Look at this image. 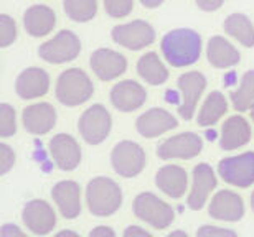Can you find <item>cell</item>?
I'll list each match as a JSON object with an SVG mask.
<instances>
[{
	"label": "cell",
	"mask_w": 254,
	"mask_h": 237,
	"mask_svg": "<svg viewBox=\"0 0 254 237\" xmlns=\"http://www.w3.org/2000/svg\"><path fill=\"white\" fill-rule=\"evenodd\" d=\"M58 236H76V233H73V231H62V233H58Z\"/></svg>",
	"instance_id": "cell-41"
},
{
	"label": "cell",
	"mask_w": 254,
	"mask_h": 237,
	"mask_svg": "<svg viewBox=\"0 0 254 237\" xmlns=\"http://www.w3.org/2000/svg\"><path fill=\"white\" fill-rule=\"evenodd\" d=\"M218 173L226 183L238 188H248L254 185V152L223 158L218 163Z\"/></svg>",
	"instance_id": "cell-8"
},
{
	"label": "cell",
	"mask_w": 254,
	"mask_h": 237,
	"mask_svg": "<svg viewBox=\"0 0 254 237\" xmlns=\"http://www.w3.org/2000/svg\"><path fill=\"white\" fill-rule=\"evenodd\" d=\"M17 94L22 99H37L48 93L50 89V76L42 68H27L18 74L15 83Z\"/></svg>",
	"instance_id": "cell-21"
},
{
	"label": "cell",
	"mask_w": 254,
	"mask_h": 237,
	"mask_svg": "<svg viewBox=\"0 0 254 237\" xmlns=\"http://www.w3.org/2000/svg\"><path fill=\"white\" fill-rule=\"evenodd\" d=\"M50 153L60 170L71 171L79 165L81 148L74 137L68 134H58L50 140Z\"/></svg>",
	"instance_id": "cell-16"
},
{
	"label": "cell",
	"mask_w": 254,
	"mask_h": 237,
	"mask_svg": "<svg viewBox=\"0 0 254 237\" xmlns=\"http://www.w3.org/2000/svg\"><path fill=\"white\" fill-rule=\"evenodd\" d=\"M162 53L172 66H190L200 59L201 37L189 28L172 30L162 38Z\"/></svg>",
	"instance_id": "cell-1"
},
{
	"label": "cell",
	"mask_w": 254,
	"mask_h": 237,
	"mask_svg": "<svg viewBox=\"0 0 254 237\" xmlns=\"http://www.w3.org/2000/svg\"><path fill=\"white\" fill-rule=\"evenodd\" d=\"M111 163L118 175L124 176V178H134L144 170L145 152L139 143L123 140L111 152Z\"/></svg>",
	"instance_id": "cell-7"
},
{
	"label": "cell",
	"mask_w": 254,
	"mask_h": 237,
	"mask_svg": "<svg viewBox=\"0 0 254 237\" xmlns=\"http://www.w3.org/2000/svg\"><path fill=\"white\" fill-rule=\"evenodd\" d=\"M225 3V0H196V5L205 12H215Z\"/></svg>",
	"instance_id": "cell-36"
},
{
	"label": "cell",
	"mask_w": 254,
	"mask_h": 237,
	"mask_svg": "<svg viewBox=\"0 0 254 237\" xmlns=\"http://www.w3.org/2000/svg\"><path fill=\"white\" fill-rule=\"evenodd\" d=\"M251 208H253V211H254V193H253V196H251Z\"/></svg>",
	"instance_id": "cell-42"
},
{
	"label": "cell",
	"mask_w": 254,
	"mask_h": 237,
	"mask_svg": "<svg viewBox=\"0 0 254 237\" xmlns=\"http://www.w3.org/2000/svg\"><path fill=\"white\" fill-rule=\"evenodd\" d=\"M93 93L94 86L83 69L71 68L60 74L57 83V97L62 104L68 107H76L88 102Z\"/></svg>",
	"instance_id": "cell-3"
},
{
	"label": "cell",
	"mask_w": 254,
	"mask_h": 237,
	"mask_svg": "<svg viewBox=\"0 0 254 237\" xmlns=\"http://www.w3.org/2000/svg\"><path fill=\"white\" fill-rule=\"evenodd\" d=\"M22 219L30 233L37 236L50 234L57 226V214L52 206L43 199H33L25 204Z\"/></svg>",
	"instance_id": "cell-12"
},
{
	"label": "cell",
	"mask_w": 254,
	"mask_h": 237,
	"mask_svg": "<svg viewBox=\"0 0 254 237\" xmlns=\"http://www.w3.org/2000/svg\"><path fill=\"white\" fill-rule=\"evenodd\" d=\"M251 139V127L241 115H231L221 127L220 145L223 150H236L246 145Z\"/></svg>",
	"instance_id": "cell-24"
},
{
	"label": "cell",
	"mask_w": 254,
	"mask_h": 237,
	"mask_svg": "<svg viewBox=\"0 0 254 237\" xmlns=\"http://www.w3.org/2000/svg\"><path fill=\"white\" fill-rule=\"evenodd\" d=\"M0 236L2 237H23V231L17 228L13 224H3L2 229H0Z\"/></svg>",
	"instance_id": "cell-37"
},
{
	"label": "cell",
	"mask_w": 254,
	"mask_h": 237,
	"mask_svg": "<svg viewBox=\"0 0 254 237\" xmlns=\"http://www.w3.org/2000/svg\"><path fill=\"white\" fill-rule=\"evenodd\" d=\"M196 236H236L235 231L225 229V228H213V226H205V228L198 229Z\"/></svg>",
	"instance_id": "cell-35"
},
{
	"label": "cell",
	"mask_w": 254,
	"mask_h": 237,
	"mask_svg": "<svg viewBox=\"0 0 254 237\" xmlns=\"http://www.w3.org/2000/svg\"><path fill=\"white\" fill-rule=\"evenodd\" d=\"M177 86H179L182 97L179 105V114L182 119L190 120L193 119V114H195L198 99L201 97L203 91L206 88V79L201 73L190 71L182 74L179 81H177Z\"/></svg>",
	"instance_id": "cell-11"
},
{
	"label": "cell",
	"mask_w": 254,
	"mask_h": 237,
	"mask_svg": "<svg viewBox=\"0 0 254 237\" xmlns=\"http://www.w3.org/2000/svg\"><path fill=\"white\" fill-rule=\"evenodd\" d=\"M104 7L111 17L123 18L134 8V0H104Z\"/></svg>",
	"instance_id": "cell-33"
},
{
	"label": "cell",
	"mask_w": 254,
	"mask_h": 237,
	"mask_svg": "<svg viewBox=\"0 0 254 237\" xmlns=\"http://www.w3.org/2000/svg\"><path fill=\"white\" fill-rule=\"evenodd\" d=\"M177 125H179L177 119L165 109L147 110V112L142 114L135 122L137 132L145 139L159 137V135L169 132V130H172V129H175Z\"/></svg>",
	"instance_id": "cell-19"
},
{
	"label": "cell",
	"mask_w": 254,
	"mask_h": 237,
	"mask_svg": "<svg viewBox=\"0 0 254 237\" xmlns=\"http://www.w3.org/2000/svg\"><path fill=\"white\" fill-rule=\"evenodd\" d=\"M22 120L25 129L33 135H45L57 124V110L52 104L38 102L23 109Z\"/></svg>",
	"instance_id": "cell-18"
},
{
	"label": "cell",
	"mask_w": 254,
	"mask_h": 237,
	"mask_svg": "<svg viewBox=\"0 0 254 237\" xmlns=\"http://www.w3.org/2000/svg\"><path fill=\"white\" fill-rule=\"evenodd\" d=\"M134 213L154 229H165L174 223L175 213L170 204L154 193H140L134 199Z\"/></svg>",
	"instance_id": "cell-4"
},
{
	"label": "cell",
	"mask_w": 254,
	"mask_h": 237,
	"mask_svg": "<svg viewBox=\"0 0 254 237\" xmlns=\"http://www.w3.org/2000/svg\"><path fill=\"white\" fill-rule=\"evenodd\" d=\"M15 38H17V25H15V20L8 15H2L0 17V47L7 48L10 47Z\"/></svg>",
	"instance_id": "cell-32"
},
{
	"label": "cell",
	"mask_w": 254,
	"mask_h": 237,
	"mask_svg": "<svg viewBox=\"0 0 254 237\" xmlns=\"http://www.w3.org/2000/svg\"><path fill=\"white\" fill-rule=\"evenodd\" d=\"M250 110H251V119L254 120V105H253V107H251Z\"/></svg>",
	"instance_id": "cell-43"
},
{
	"label": "cell",
	"mask_w": 254,
	"mask_h": 237,
	"mask_svg": "<svg viewBox=\"0 0 254 237\" xmlns=\"http://www.w3.org/2000/svg\"><path fill=\"white\" fill-rule=\"evenodd\" d=\"M23 25L28 35L35 38L47 37L57 25V15L47 5H33L23 15Z\"/></svg>",
	"instance_id": "cell-23"
},
{
	"label": "cell",
	"mask_w": 254,
	"mask_h": 237,
	"mask_svg": "<svg viewBox=\"0 0 254 237\" xmlns=\"http://www.w3.org/2000/svg\"><path fill=\"white\" fill-rule=\"evenodd\" d=\"M206 56L208 61L211 63V66L220 69L235 66V64L240 63L241 58L240 51L226 38L220 37V35H216V37L210 40V43L206 47Z\"/></svg>",
	"instance_id": "cell-25"
},
{
	"label": "cell",
	"mask_w": 254,
	"mask_h": 237,
	"mask_svg": "<svg viewBox=\"0 0 254 237\" xmlns=\"http://www.w3.org/2000/svg\"><path fill=\"white\" fill-rule=\"evenodd\" d=\"M203 140L196 134L185 132L174 135L162 142L157 148V155L162 160H190L201 153Z\"/></svg>",
	"instance_id": "cell-10"
},
{
	"label": "cell",
	"mask_w": 254,
	"mask_h": 237,
	"mask_svg": "<svg viewBox=\"0 0 254 237\" xmlns=\"http://www.w3.org/2000/svg\"><path fill=\"white\" fill-rule=\"evenodd\" d=\"M208 213L216 221L236 223L245 216V203L240 194L233 193L230 190H223L213 196Z\"/></svg>",
	"instance_id": "cell-14"
},
{
	"label": "cell",
	"mask_w": 254,
	"mask_h": 237,
	"mask_svg": "<svg viewBox=\"0 0 254 237\" xmlns=\"http://www.w3.org/2000/svg\"><path fill=\"white\" fill-rule=\"evenodd\" d=\"M89 236L91 237H93V236H116V233L111 228H106V226H99V228H96V229L91 231Z\"/></svg>",
	"instance_id": "cell-39"
},
{
	"label": "cell",
	"mask_w": 254,
	"mask_h": 237,
	"mask_svg": "<svg viewBox=\"0 0 254 237\" xmlns=\"http://www.w3.org/2000/svg\"><path fill=\"white\" fill-rule=\"evenodd\" d=\"M147 93L137 81H121L111 89V102L121 112H132L144 105Z\"/></svg>",
	"instance_id": "cell-15"
},
{
	"label": "cell",
	"mask_w": 254,
	"mask_h": 237,
	"mask_svg": "<svg viewBox=\"0 0 254 237\" xmlns=\"http://www.w3.org/2000/svg\"><path fill=\"white\" fill-rule=\"evenodd\" d=\"M216 188V176L210 165L200 163L193 168V183L187 203L191 209H201L210 193Z\"/></svg>",
	"instance_id": "cell-17"
},
{
	"label": "cell",
	"mask_w": 254,
	"mask_h": 237,
	"mask_svg": "<svg viewBox=\"0 0 254 237\" xmlns=\"http://www.w3.org/2000/svg\"><path fill=\"white\" fill-rule=\"evenodd\" d=\"M86 203L91 214L106 218L114 214L123 204V190L114 180L98 176L91 180L86 188Z\"/></svg>",
	"instance_id": "cell-2"
},
{
	"label": "cell",
	"mask_w": 254,
	"mask_h": 237,
	"mask_svg": "<svg viewBox=\"0 0 254 237\" xmlns=\"http://www.w3.org/2000/svg\"><path fill=\"white\" fill-rule=\"evenodd\" d=\"M225 32L238 40L243 47L251 48L254 47V27L251 20L243 13H231L230 17L225 20Z\"/></svg>",
	"instance_id": "cell-28"
},
{
	"label": "cell",
	"mask_w": 254,
	"mask_h": 237,
	"mask_svg": "<svg viewBox=\"0 0 254 237\" xmlns=\"http://www.w3.org/2000/svg\"><path fill=\"white\" fill-rule=\"evenodd\" d=\"M231 102L236 110H248L254 105V69L248 71L241 79L240 88L231 93Z\"/></svg>",
	"instance_id": "cell-29"
},
{
	"label": "cell",
	"mask_w": 254,
	"mask_h": 237,
	"mask_svg": "<svg viewBox=\"0 0 254 237\" xmlns=\"http://www.w3.org/2000/svg\"><path fill=\"white\" fill-rule=\"evenodd\" d=\"M124 236H150L149 231H145V229H142V228H137V226H130V228H127L124 231Z\"/></svg>",
	"instance_id": "cell-38"
},
{
	"label": "cell",
	"mask_w": 254,
	"mask_h": 237,
	"mask_svg": "<svg viewBox=\"0 0 254 237\" xmlns=\"http://www.w3.org/2000/svg\"><path fill=\"white\" fill-rule=\"evenodd\" d=\"M155 185L159 186L162 193L174 199H179L185 194L187 185H189V176L187 171L182 166L177 165H167L157 171L155 175Z\"/></svg>",
	"instance_id": "cell-22"
},
{
	"label": "cell",
	"mask_w": 254,
	"mask_h": 237,
	"mask_svg": "<svg viewBox=\"0 0 254 237\" xmlns=\"http://www.w3.org/2000/svg\"><path fill=\"white\" fill-rule=\"evenodd\" d=\"M111 37L121 47L132 49V51H139L154 43L155 32L150 27V23L144 22V20H134V22L114 27Z\"/></svg>",
	"instance_id": "cell-9"
},
{
	"label": "cell",
	"mask_w": 254,
	"mask_h": 237,
	"mask_svg": "<svg viewBox=\"0 0 254 237\" xmlns=\"http://www.w3.org/2000/svg\"><path fill=\"white\" fill-rule=\"evenodd\" d=\"M164 0H140V3L147 8H157L159 5H162Z\"/></svg>",
	"instance_id": "cell-40"
},
{
	"label": "cell",
	"mask_w": 254,
	"mask_h": 237,
	"mask_svg": "<svg viewBox=\"0 0 254 237\" xmlns=\"http://www.w3.org/2000/svg\"><path fill=\"white\" fill-rule=\"evenodd\" d=\"M52 196L63 218L66 219L78 218L81 213V190L76 181L71 180L58 181L53 186Z\"/></svg>",
	"instance_id": "cell-20"
},
{
	"label": "cell",
	"mask_w": 254,
	"mask_h": 237,
	"mask_svg": "<svg viewBox=\"0 0 254 237\" xmlns=\"http://www.w3.org/2000/svg\"><path fill=\"white\" fill-rule=\"evenodd\" d=\"M226 110H228V102L225 95L220 91H213V93L208 94V97L203 102L196 122L201 127H210V125L216 124L226 114Z\"/></svg>",
	"instance_id": "cell-27"
},
{
	"label": "cell",
	"mask_w": 254,
	"mask_h": 237,
	"mask_svg": "<svg viewBox=\"0 0 254 237\" xmlns=\"http://www.w3.org/2000/svg\"><path fill=\"white\" fill-rule=\"evenodd\" d=\"M91 69L101 81H111L123 76L127 69V59L114 49L99 48L91 54Z\"/></svg>",
	"instance_id": "cell-13"
},
{
	"label": "cell",
	"mask_w": 254,
	"mask_h": 237,
	"mask_svg": "<svg viewBox=\"0 0 254 237\" xmlns=\"http://www.w3.org/2000/svg\"><path fill=\"white\" fill-rule=\"evenodd\" d=\"M81 51V42L73 32L62 30L52 40L45 42L38 49L40 58L52 64H63L78 56Z\"/></svg>",
	"instance_id": "cell-6"
},
{
	"label": "cell",
	"mask_w": 254,
	"mask_h": 237,
	"mask_svg": "<svg viewBox=\"0 0 254 237\" xmlns=\"http://www.w3.org/2000/svg\"><path fill=\"white\" fill-rule=\"evenodd\" d=\"M15 163V153L7 143H0V173L5 175Z\"/></svg>",
	"instance_id": "cell-34"
},
{
	"label": "cell",
	"mask_w": 254,
	"mask_h": 237,
	"mask_svg": "<svg viewBox=\"0 0 254 237\" xmlns=\"http://www.w3.org/2000/svg\"><path fill=\"white\" fill-rule=\"evenodd\" d=\"M137 73L152 86H160L169 79V69L160 61L159 54L150 51L142 54L137 61Z\"/></svg>",
	"instance_id": "cell-26"
},
{
	"label": "cell",
	"mask_w": 254,
	"mask_h": 237,
	"mask_svg": "<svg viewBox=\"0 0 254 237\" xmlns=\"http://www.w3.org/2000/svg\"><path fill=\"white\" fill-rule=\"evenodd\" d=\"M17 132V119L12 105L2 104L0 105V135L2 137H12Z\"/></svg>",
	"instance_id": "cell-31"
},
{
	"label": "cell",
	"mask_w": 254,
	"mask_h": 237,
	"mask_svg": "<svg viewBox=\"0 0 254 237\" xmlns=\"http://www.w3.org/2000/svg\"><path fill=\"white\" fill-rule=\"evenodd\" d=\"M113 127V120H111L109 110L103 104H94L88 107L79 117L78 129L81 137L84 142L89 145H99L103 143Z\"/></svg>",
	"instance_id": "cell-5"
},
{
	"label": "cell",
	"mask_w": 254,
	"mask_h": 237,
	"mask_svg": "<svg viewBox=\"0 0 254 237\" xmlns=\"http://www.w3.org/2000/svg\"><path fill=\"white\" fill-rule=\"evenodd\" d=\"M66 15L74 22H89L98 12V0H64L63 2Z\"/></svg>",
	"instance_id": "cell-30"
}]
</instances>
